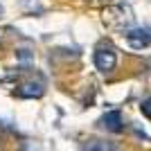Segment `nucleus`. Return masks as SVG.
<instances>
[{"label": "nucleus", "mask_w": 151, "mask_h": 151, "mask_svg": "<svg viewBox=\"0 0 151 151\" xmlns=\"http://www.w3.org/2000/svg\"><path fill=\"white\" fill-rule=\"evenodd\" d=\"M2 14H5V9H2V5H0V18H2Z\"/></svg>", "instance_id": "nucleus-8"}, {"label": "nucleus", "mask_w": 151, "mask_h": 151, "mask_svg": "<svg viewBox=\"0 0 151 151\" xmlns=\"http://www.w3.org/2000/svg\"><path fill=\"white\" fill-rule=\"evenodd\" d=\"M126 41H129V45L133 50H145L151 43V34L147 29H131V32H126Z\"/></svg>", "instance_id": "nucleus-3"}, {"label": "nucleus", "mask_w": 151, "mask_h": 151, "mask_svg": "<svg viewBox=\"0 0 151 151\" xmlns=\"http://www.w3.org/2000/svg\"><path fill=\"white\" fill-rule=\"evenodd\" d=\"M83 151H113V147H111V145H101L99 140H93Z\"/></svg>", "instance_id": "nucleus-6"}, {"label": "nucleus", "mask_w": 151, "mask_h": 151, "mask_svg": "<svg viewBox=\"0 0 151 151\" xmlns=\"http://www.w3.org/2000/svg\"><path fill=\"white\" fill-rule=\"evenodd\" d=\"M18 95H20V97H41V95H43V83H41V81H36V83L27 81V83L20 86Z\"/></svg>", "instance_id": "nucleus-5"}, {"label": "nucleus", "mask_w": 151, "mask_h": 151, "mask_svg": "<svg viewBox=\"0 0 151 151\" xmlns=\"http://www.w3.org/2000/svg\"><path fill=\"white\" fill-rule=\"evenodd\" d=\"M104 18H106L111 25L124 27V25H131V23H133V12L126 5H117V7L106 9V12H104Z\"/></svg>", "instance_id": "nucleus-1"}, {"label": "nucleus", "mask_w": 151, "mask_h": 151, "mask_svg": "<svg viewBox=\"0 0 151 151\" xmlns=\"http://www.w3.org/2000/svg\"><path fill=\"white\" fill-rule=\"evenodd\" d=\"M99 124L106 129V131H113V133H120L122 131V115H120V111H108L104 117L99 120Z\"/></svg>", "instance_id": "nucleus-4"}, {"label": "nucleus", "mask_w": 151, "mask_h": 151, "mask_svg": "<svg viewBox=\"0 0 151 151\" xmlns=\"http://www.w3.org/2000/svg\"><path fill=\"white\" fill-rule=\"evenodd\" d=\"M115 63H117V57L111 47H99L95 52V68L99 72H111L115 68Z\"/></svg>", "instance_id": "nucleus-2"}, {"label": "nucleus", "mask_w": 151, "mask_h": 151, "mask_svg": "<svg viewBox=\"0 0 151 151\" xmlns=\"http://www.w3.org/2000/svg\"><path fill=\"white\" fill-rule=\"evenodd\" d=\"M140 111H142V115H145V117H149V120H151V97L140 104Z\"/></svg>", "instance_id": "nucleus-7"}]
</instances>
